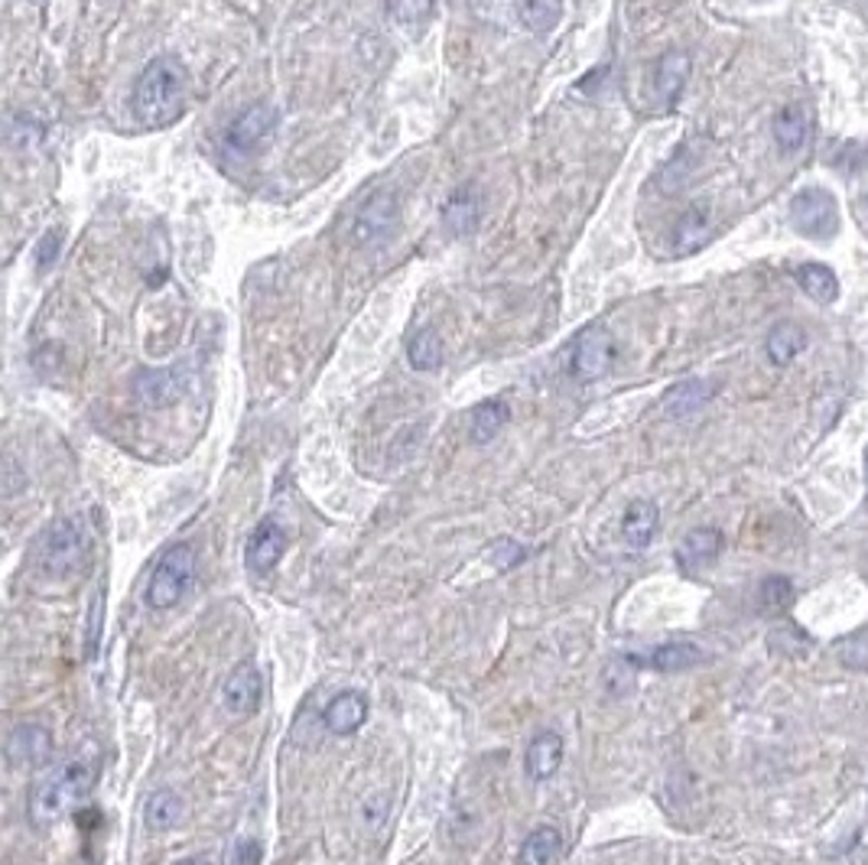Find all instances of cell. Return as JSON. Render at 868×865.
Segmentation results:
<instances>
[{
    "instance_id": "13",
    "label": "cell",
    "mask_w": 868,
    "mask_h": 865,
    "mask_svg": "<svg viewBox=\"0 0 868 865\" xmlns=\"http://www.w3.org/2000/svg\"><path fill=\"white\" fill-rule=\"evenodd\" d=\"M322 723L335 736H355L368 723V700L358 690H342L322 713Z\"/></svg>"
},
{
    "instance_id": "38",
    "label": "cell",
    "mask_w": 868,
    "mask_h": 865,
    "mask_svg": "<svg viewBox=\"0 0 868 865\" xmlns=\"http://www.w3.org/2000/svg\"><path fill=\"white\" fill-rule=\"evenodd\" d=\"M866 485H868V449H866Z\"/></svg>"
},
{
    "instance_id": "2",
    "label": "cell",
    "mask_w": 868,
    "mask_h": 865,
    "mask_svg": "<svg viewBox=\"0 0 868 865\" xmlns=\"http://www.w3.org/2000/svg\"><path fill=\"white\" fill-rule=\"evenodd\" d=\"M98 781V771L92 761H82V758H72L63 761L60 768L46 771L33 791H30V820L36 826H53L60 823L68 810H75L78 803L92 794Z\"/></svg>"
},
{
    "instance_id": "24",
    "label": "cell",
    "mask_w": 868,
    "mask_h": 865,
    "mask_svg": "<svg viewBox=\"0 0 868 865\" xmlns=\"http://www.w3.org/2000/svg\"><path fill=\"white\" fill-rule=\"evenodd\" d=\"M507 420H511V407H507V401H501V397L482 401V404L472 410V420H469V439L479 442V446H485V442H492L497 432L507 427Z\"/></svg>"
},
{
    "instance_id": "37",
    "label": "cell",
    "mask_w": 868,
    "mask_h": 865,
    "mask_svg": "<svg viewBox=\"0 0 868 865\" xmlns=\"http://www.w3.org/2000/svg\"><path fill=\"white\" fill-rule=\"evenodd\" d=\"M180 865H215V863H208V859H186V863Z\"/></svg>"
},
{
    "instance_id": "19",
    "label": "cell",
    "mask_w": 868,
    "mask_h": 865,
    "mask_svg": "<svg viewBox=\"0 0 868 865\" xmlns=\"http://www.w3.org/2000/svg\"><path fill=\"white\" fill-rule=\"evenodd\" d=\"M806 349V332L804 325H797V322H778L771 332H768V339H764V352H768V359L778 365V369H784V365H791L801 352Z\"/></svg>"
},
{
    "instance_id": "25",
    "label": "cell",
    "mask_w": 868,
    "mask_h": 865,
    "mask_svg": "<svg viewBox=\"0 0 868 865\" xmlns=\"http://www.w3.org/2000/svg\"><path fill=\"white\" fill-rule=\"evenodd\" d=\"M699 661H703V651L693 641H671V644H661L657 651H651V658L644 664L661 671V674H681V671L696 668Z\"/></svg>"
},
{
    "instance_id": "18",
    "label": "cell",
    "mask_w": 868,
    "mask_h": 865,
    "mask_svg": "<svg viewBox=\"0 0 868 865\" xmlns=\"http://www.w3.org/2000/svg\"><path fill=\"white\" fill-rule=\"evenodd\" d=\"M562 853V833L554 823H540L517 850V865H554Z\"/></svg>"
},
{
    "instance_id": "36",
    "label": "cell",
    "mask_w": 868,
    "mask_h": 865,
    "mask_svg": "<svg viewBox=\"0 0 868 865\" xmlns=\"http://www.w3.org/2000/svg\"><path fill=\"white\" fill-rule=\"evenodd\" d=\"M98 602H101V592L92 599V628H88V654H95V638H98Z\"/></svg>"
},
{
    "instance_id": "32",
    "label": "cell",
    "mask_w": 868,
    "mask_h": 865,
    "mask_svg": "<svg viewBox=\"0 0 868 865\" xmlns=\"http://www.w3.org/2000/svg\"><path fill=\"white\" fill-rule=\"evenodd\" d=\"M390 13L404 26H420L433 13V0H390Z\"/></svg>"
},
{
    "instance_id": "20",
    "label": "cell",
    "mask_w": 868,
    "mask_h": 865,
    "mask_svg": "<svg viewBox=\"0 0 868 865\" xmlns=\"http://www.w3.org/2000/svg\"><path fill=\"white\" fill-rule=\"evenodd\" d=\"M712 394H716V387H712L709 381H683V384L667 391L664 410H667V417H674V420L693 417L696 410H703V407L712 401Z\"/></svg>"
},
{
    "instance_id": "12",
    "label": "cell",
    "mask_w": 868,
    "mask_h": 865,
    "mask_svg": "<svg viewBox=\"0 0 868 865\" xmlns=\"http://www.w3.org/2000/svg\"><path fill=\"white\" fill-rule=\"evenodd\" d=\"M482 222V189L462 185L442 205V225L449 235H472Z\"/></svg>"
},
{
    "instance_id": "21",
    "label": "cell",
    "mask_w": 868,
    "mask_h": 865,
    "mask_svg": "<svg viewBox=\"0 0 868 865\" xmlns=\"http://www.w3.org/2000/svg\"><path fill=\"white\" fill-rule=\"evenodd\" d=\"M133 387L147 407H167L183 394V381L176 371H143V374H137Z\"/></svg>"
},
{
    "instance_id": "27",
    "label": "cell",
    "mask_w": 868,
    "mask_h": 865,
    "mask_svg": "<svg viewBox=\"0 0 868 865\" xmlns=\"http://www.w3.org/2000/svg\"><path fill=\"white\" fill-rule=\"evenodd\" d=\"M517 17L531 33L547 36L562 17V0H517Z\"/></svg>"
},
{
    "instance_id": "5",
    "label": "cell",
    "mask_w": 868,
    "mask_h": 865,
    "mask_svg": "<svg viewBox=\"0 0 868 865\" xmlns=\"http://www.w3.org/2000/svg\"><path fill=\"white\" fill-rule=\"evenodd\" d=\"M791 225L813 242H829L839 232V205L829 189L806 185L791 199Z\"/></svg>"
},
{
    "instance_id": "23",
    "label": "cell",
    "mask_w": 868,
    "mask_h": 865,
    "mask_svg": "<svg viewBox=\"0 0 868 865\" xmlns=\"http://www.w3.org/2000/svg\"><path fill=\"white\" fill-rule=\"evenodd\" d=\"M794 280L801 284L806 297L819 307H829L839 300V277L826 267V264H801Z\"/></svg>"
},
{
    "instance_id": "33",
    "label": "cell",
    "mask_w": 868,
    "mask_h": 865,
    "mask_svg": "<svg viewBox=\"0 0 868 865\" xmlns=\"http://www.w3.org/2000/svg\"><path fill=\"white\" fill-rule=\"evenodd\" d=\"M527 556V547H521V544H514V541H507V537H501V541H495L492 544V559H495L497 566H514V563H521Z\"/></svg>"
},
{
    "instance_id": "15",
    "label": "cell",
    "mask_w": 868,
    "mask_h": 865,
    "mask_svg": "<svg viewBox=\"0 0 868 865\" xmlns=\"http://www.w3.org/2000/svg\"><path fill=\"white\" fill-rule=\"evenodd\" d=\"M657 527H661V508L647 498H637L624 508V517H621V537L628 547L634 551H644L654 537H657Z\"/></svg>"
},
{
    "instance_id": "10",
    "label": "cell",
    "mask_w": 868,
    "mask_h": 865,
    "mask_svg": "<svg viewBox=\"0 0 868 865\" xmlns=\"http://www.w3.org/2000/svg\"><path fill=\"white\" fill-rule=\"evenodd\" d=\"M287 554V531L277 517H264L254 534L248 537V547H245V563H248L250 573L257 576H267L270 569H277L280 556Z\"/></svg>"
},
{
    "instance_id": "34",
    "label": "cell",
    "mask_w": 868,
    "mask_h": 865,
    "mask_svg": "<svg viewBox=\"0 0 868 865\" xmlns=\"http://www.w3.org/2000/svg\"><path fill=\"white\" fill-rule=\"evenodd\" d=\"M60 245H63V232H50L43 242H40V250H36V267L40 270H50L56 264V254H60Z\"/></svg>"
},
{
    "instance_id": "6",
    "label": "cell",
    "mask_w": 868,
    "mask_h": 865,
    "mask_svg": "<svg viewBox=\"0 0 868 865\" xmlns=\"http://www.w3.org/2000/svg\"><path fill=\"white\" fill-rule=\"evenodd\" d=\"M612 362H615V339L606 329L592 325L576 339L569 371L576 381H599L612 371Z\"/></svg>"
},
{
    "instance_id": "30",
    "label": "cell",
    "mask_w": 868,
    "mask_h": 865,
    "mask_svg": "<svg viewBox=\"0 0 868 865\" xmlns=\"http://www.w3.org/2000/svg\"><path fill=\"white\" fill-rule=\"evenodd\" d=\"M791 599H794L791 579L787 576H768L758 589V612L761 616H781V612H787Z\"/></svg>"
},
{
    "instance_id": "1",
    "label": "cell",
    "mask_w": 868,
    "mask_h": 865,
    "mask_svg": "<svg viewBox=\"0 0 868 865\" xmlns=\"http://www.w3.org/2000/svg\"><path fill=\"white\" fill-rule=\"evenodd\" d=\"M186 65L176 56H157L133 85V115L143 127H170L186 111Z\"/></svg>"
},
{
    "instance_id": "35",
    "label": "cell",
    "mask_w": 868,
    "mask_h": 865,
    "mask_svg": "<svg viewBox=\"0 0 868 865\" xmlns=\"http://www.w3.org/2000/svg\"><path fill=\"white\" fill-rule=\"evenodd\" d=\"M260 843L257 840H250V836H242L238 843H235V850H232V859H235V865H260Z\"/></svg>"
},
{
    "instance_id": "17",
    "label": "cell",
    "mask_w": 868,
    "mask_h": 865,
    "mask_svg": "<svg viewBox=\"0 0 868 865\" xmlns=\"http://www.w3.org/2000/svg\"><path fill=\"white\" fill-rule=\"evenodd\" d=\"M689 65H693L689 53H683V50H671L661 56L657 68H654V92L664 105H674L681 98L683 85L689 78Z\"/></svg>"
},
{
    "instance_id": "22",
    "label": "cell",
    "mask_w": 868,
    "mask_h": 865,
    "mask_svg": "<svg viewBox=\"0 0 868 865\" xmlns=\"http://www.w3.org/2000/svg\"><path fill=\"white\" fill-rule=\"evenodd\" d=\"M706 242H709V209L696 202L683 212L674 228V250L686 257V254H696Z\"/></svg>"
},
{
    "instance_id": "39",
    "label": "cell",
    "mask_w": 868,
    "mask_h": 865,
    "mask_svg": "<svg viewBox=\"0 0 868 865\" xmlns=\"http://www.w3.org/2000/svg\"><path fill=\"white\" fill-rule=\"evenodd\" d=\"M33 3H43V0H33Z\"/></svg>"
},
{
    "instance_id": "7",
    "label": "cell",
    "mask_w": 868,
    "mask_h": 865,
    "mask_svg": "<svg viewBox=\"0 0 868 865\" xmlns=\"http://www.w3.org/2000/svg\"><path fill=\"white\" fill-rule=\"evenodd\" d=\"M397 222H400V199L394 189H381L362 205L355 218V242L365 247L381 245L384 238L394 235Z\"/></svg>"
},
{
    "instance_id": "3",
    "label": "cell",
    "mask_w": 868,
    "mask_h": 865,
    "mask_svg": "<svg viewBox=\"0 0 868 865\" xmlns=\"http://www.w3.org/2000/svg\"><path fill=\"white\" fill-rule=\"evenodd\" d=\"M192 579H195V551L189 544H173L153 566V576L143 589V602L157 612H167L186 596Z\"/></svg>"
},
{
    "instance_id": "29",
    "label": "cell",
    "mask_w": 868,
    "mask_h": 865,
    "mask_svg": "<svg viewBox=\"0 0 868 865\" xmlns=\"http://www.w3.org/2000/svg\"><path fill=\"white\" fill-rule=\"evenodd\" d=\"M407 362L417 371H433L442 365V339L436 335V329H420L407 342Z\"/></svg>"
},
{
    "instance_id": "16",
    "label": "cell",
    "mask_w": 868,
    "mask_h": 865,
    "mask_svg": "<svg viewBox=\"0 0 868 865\" xmlns=\"http://www.w3.org/2000/svg\"><path fill=\"white\" fill-rule=\"evenodd\" d=\"M562 765V739L557 733H540L534 736L527 751H524V771L531 781H547L554 778Z\"/></svg>"
},
{
    "instance_id": "8",
    "label": "cell",
    "mask_w": 868,
    "mask_h": 865,
    "mask_svg": "<svg viewBox=\"0 0 868 865\" xmlns=\"http://www.w3.org/2000/svg\"><path fill=\"white\" fill-rule=\"evenodd\" d=\"M274 127H277V108L270 102H257L225 130V147L232 153H250L274 134Z\"/></svg>"
},
{
    "instance_id": "28",
    "label": "cell",
    "mask_w": 868,
    "mask_h": 865,
    "mask_svg": "<svg viewBox=\"0 0 868 865\" xmlns=\"http://www.w3.org/2000/svg\"><path fill=\"white\" fill-rule=\"evenodd\" d=\"M180 816H183V801H180V794L176 791H157V794H150L147 798V807H143V820H147V826L150 830H157V833H163V830H170V826H176L180 823Z\"/></svg>"
},
{
    "instance_id": "26",
    "label": "cell",
    "mask_w": 868,
    "mask_h": 865,
    "mask_svg": "<svg viewBox=\"0 0 868 865\" xmlns=\"http://www.w3.org/2000/svg\"><path fill=\"white\" fill-rule=\"evenodd\" d=\"M806 134H810V115H806L801 105H787L778 111L774 118V140L784 153H797L806 143Z\"/></svg>"
},
{
    "instance_id": "4",
    "label": "cell",
    "mask_w": 868,
    "mask_h": 865,
    "mask_svg": "<svg viewBox=\"0 0 868 865\" xmlns=\"http://www.w3.org/2000/svg\"><path fill=\"white\" fill-rule=\"evenodd\" d=\"M92 551V537L82 517H63L50 524L40 544V566L50 576H68L82 566V559Z\"/></svg>"
},
{
    "instance_id": "14",
    "label": "cell",
    "mask_w": 868,
    "mask_h": 865,
    "mask_svg": "<svg viewBox=\"0 0 868 865\" xmlns=\"http://www.w3.org/2000/svg\"><path fill=\"white\" fill-rule=\"evenodd\" d=\"M722 554V534L716 527H696L689 531L677 547V566L686 576L703 573L706 566H712Z\"/></svg>"
},
{
    "instance_id": "11",
    "label": "cell",
    "mask_w": 868,
    "mask_h": 865,
    "mask_svg": "<svg viewBox=\"0 0 868 865\" xmlns=\"http://www.w3.org/2000/svg\"><path fill=\"white\" fill-rule=\"evenodd\" d=\"M260 696H264V677L254 661H242L222 683V700L238 716H250L260 706Z\"/></svg>"
},
{
    "instance_id": "31",
    "label": "cell",
    "mask_w": 868,
    "mask_h": 865,
    "mask_svg": "<svg viewBox=\"0 0 868 865\" xmlns=\"http://www.w3.org/2000/svg\"><path fill=\"white\" fill-rule=\"evenodd\" d=\"M836 654L849 671H868V628H859L836 641Z\"/></svg>"
},
{
    "instance_id": "9",
    "label": "cell",
    "mask_w": 868,
    "mask_h": 865,
    "mask_svg": "<svg viewBox=\"0 0 868 865\" xmlns=\"http://www.w3.org/2000/svg\"><path fill=\"white\" fill-rule=\"evenodd\" d=\"M53 751H56V739L40 723H23L7 739V761L13 768H40L53 758Z\"/></svg>"
}]
</instances>
